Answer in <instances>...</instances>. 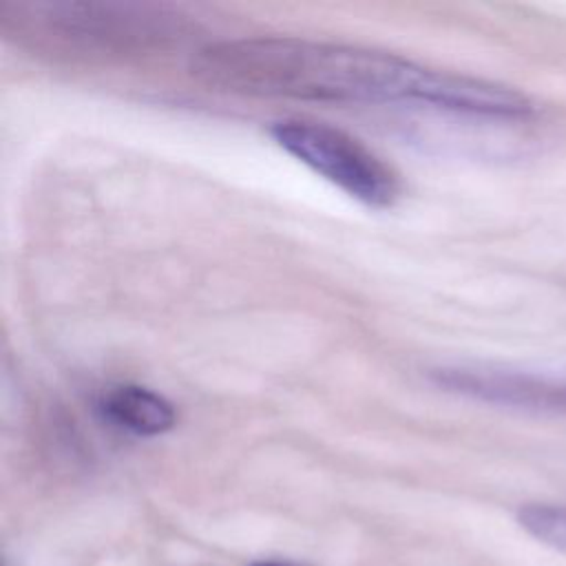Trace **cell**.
Wrapping results in <instances>:
<instances>
[{"label": "cell", "mask_w": 566, "mask_h": 566, "mask_svg": "<svg viewBox=\"0 0 566 566\" xmlns=\"http://www.w3.org/2000/svg\"><path fill=\"white\" fill-rule=\"evenodd\" d=\"M252 566H283V564H270V562H261V564H252Z\"/></svg>", "instance_id": "52a82bcc"}, {"label": "cell", "mask_w": 566, "mask_h": 566, "mask_svg": "<svg viewBox=\"0 0 566 566\" xmlns=\"http://www.w3.org/2000/svg\"><path fill=\"white\" fill-rule=\"evenodd\" d=\"M0 29L22 46L71 60L155 57L188 44L197 24L150 2H2Z\"/></svg>", "instance_id": "7a4b0ae2"}, {"label": "cell", "mask_w": 566, "mask_h": 566, "mask_svg": "<svg viewBox=\"0 0 566 566\" xmlns=\"http://www.w3.org/2000/svg\"><path fill=\"white\" fill-rule=\"evenodd\" d=\"M190 71L201 84L234 95L323 104H418L489 119L533 115V102L511 86L340 42L287 35L219 40L195 51Z\"/></svg>", "instance_id": "6da1fadb"}, {"label": "cell", "mask_w": 566, "mask_h": 566, "mask_svg": "<svg viewBox=\"0 0 566 566\" xmlns=\"http://www.w3.org/2000/svg\"><path fill=\"white\" fill-rule=\"evenodd\" d=\"M431 380L444 391L509 409L548 411L566 407V371L444 365L431 369Z\"/></svg>", "instance_id": "277c9868"}, {"label": "cell", "mask_w": 566, "mask_h": 566, "mask_svg": "<svg viewBox=\"0 0 566 566\" xmlns=\"http://www.w3.org/2000/svg\"><path fill=\"white\" fill-rule=\"evenodd\" d=\"M515 517L539 544L566 555V504H524Z\"/></svg>", "instance_id": "8992f818"}, {"label": "cell", "mask_w": 566, "mask_h": 566, "mask_svg": "<svg viewBox=\"0 0 566 566\" xmlns=\"http://www.w3.org/2000/svg\"><path fill=\"white\" fill-rule=\"evenodd\" d=\"M272 139L310 170L369 208H389L400 195L398 172L356 135L316 119H281Z\"/></svg>", "instance_id": "3957f363"}, {"label": "cell", "mask_w": 566, "mask_h": 566, "mask_svg": "<svg viewBox=\"0 0 566 566\" xmlns=\"http://www.w3.org/2000/svg\"><path fill=\"white\" fill-rule=\"evenodd\" d=\"M97 411L108 424L146 438L166 433L177 424L175 405L166 396L130 382L108 387L97 400Z\"/></svg>", "instance_id": "5b68a950"}]
</instances>
